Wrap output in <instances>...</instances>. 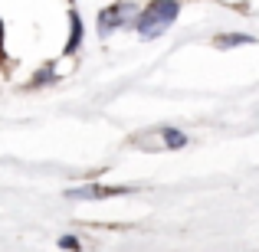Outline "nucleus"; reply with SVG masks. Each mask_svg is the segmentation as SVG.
Returning a JSON list of instances; mask_svg holds the SVG:
<instances>
[{
    "label": "nucleus",
    "mask_w": 259,
    "mask_h": 252,
    "mask_svg": "<svg viewBox=\"0 0 259 252\" xmlns=\"http://www.w3.org/2000/svg\"><path fill=\"white\" fill-rule=\"evenodd\" d=\"M177 13H181V4H177V0H151V4L138 13L135 30H138L141 39H154V36H161V33L174 23Z\"/></svg>",
    "instance_id": "nucleus-1"
},
{
    "label": "nucleus",
    "mask_w": 259,
    "mask_h": 252,
    "mask_svg": "<svg viewBox=\"0 0 259 252\" xmlns=\"http://www.w3.org/2000/svg\"><path fill=\"white\" fill-rule=\"evenodd\" d=\"M135 20H138L135 4H132V0H121V4H112V7H105V10L99 13V33L108 36V33L121 30V26H132Z\"/></svg>",
    "instance_id": "nucleus-2"
},
{
    "label": "nucleus",
    "mask_w": 259,
    "mask_h": 252,
    "mask_svg": "<svg viewBox=\"0 0 259 252\" xmlns=\"http://www.w3.org/2000/svg\"><path fill=\"white\" fill-rule=\"evenodd\" d=\"M121 193H128V187H102V183H92V187L69 190L72 200H108V196H121Z\"/></svg>",
    "instance_id": "nucleus-3"
},
{
    "label": "nucleus",
    "mask_w": 259,
    "mask_h": 252,
    "mask_svg": "<svg viewBox=\"0 0 259 252\" xmlns=\"http://www.w3.org/2000/svg\"><path fill=\"white\" fill-rule=\"evenodd\" d=\"M79 46H82V17L76 10H69V39L63 46V56H76Z\"/></svg>",
    "instance_id": "nucleus-4"
},
{
    "label": "nucleus",
    "mask_w": 259,
    "mask_h": 252,
    "mask_svg": "<svg viewBox=\"0 0 259 252\" xmlns=\"http://www.w3.org/2000/svg\"><path fill=\"white\" fill-rule=\"evenodd\" d=\"M246 43H256V36H249V33H230V36H217V39H213L217 49H230V46H246Z\"/></svg>",
    "instance_id": "nucleus-5"
},
{
    "label": "nucleus",
    "mask_w": 259,
    "mask_h": 252,
    "mask_svg": "<svg viewBox=\"0 0 259 252\" xmlns=\"http://www.w3.org/2000/svg\"><path fill=\"white\" fill-rule=\"evenodd\" d=\"M158 134L164 138V141H161V147H167V151H177V147H184V144H187L184 131H177V128H161Z\"/></svg>",
    "instance_id": "nucleus-6"
},
{
    "label": "nucleus",
    "mask_w": 259,
    "mask_h": 252,
    "mask_svg": "<svg viewBox=\"0 0 259 252\" xmlns=\"http://www.w3.org/2000/svg\"><path fill=\"white\" fill-rule=\"evenodd\" d=\"M50 79H56V72H53V66H43V69L36 72V79H33V85H43V82H50Z\"/></svg>",
    "instance_id": "nucleus-7"
},
{
    "label": "nucleus",
    "mask_w": 259,
    "mask_h": 252,
    "mask_svg": "<svg viewBox=\"0 0 259 252\" xmlns=\"http://www.w3.org/2000/svg\"><path fill=\"white\" fill-rule=\"evenodd\" d=\"M59 246L69 249V252H76L79 249V239H76V236H63V239H59Z\"/></svg>",
    "instance_id": "nucleus-8"
},
{
    "label": "nucleus",
    "mask_w": 259,
    "mask_h": 252,
    "mask_svg": "<svg viewBox=\"0 0 259 252\" xmlns=\"http://www.w3.org/2000/svg\"><path fill=\"white\" fill-rule=\"evenodd\" d=\"M0 43H4V20H0Z\"/></svg>",
    "instance_id": "nucleus-9"
}]
</instances>
